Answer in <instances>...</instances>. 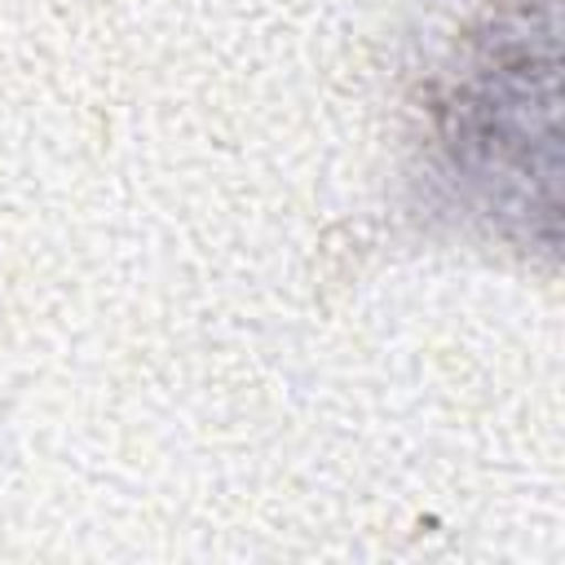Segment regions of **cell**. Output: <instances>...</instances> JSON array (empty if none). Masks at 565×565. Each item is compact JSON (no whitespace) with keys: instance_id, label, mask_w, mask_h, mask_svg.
<instances>
[{"instance_id":"1","label":"cell","mask_w":565,"mask_h":565,"mask_svg":"<svg viewBox=\"0 0 565 565\" xmlns=\"http://www.w3.org/2000/svg\"><path fill=\"white\" fill-rule=\"evenodd\" d=\"M534 115H556V40L552 18L534 26L525 4L486 18L472 31L463 66L437 102V146L446 172L463 181L481 212L530 221L543 212L534 199V141L556 146L552 128H534ZM552 216V212H547Z\"/></svg>"}]
</instances>
